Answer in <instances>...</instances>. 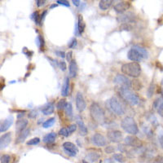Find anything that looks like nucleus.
Listing matches in <instances>:
<instances>
[{
    "label": "nucleus",
    "mask_w": 163,
    "mask_h": 163,
    "mask_svg": "<svg viewBox=\"0 0 163 163\" xmlns=\"http://www.w3.org/2000/svg\"><path fill=\"white\" fill-rule=\"evenodd\" d=\"M127 57L129 60L133 62H140L143 59H147L149 57V52L145 48L140 46H134L127 53Z\"/></svg>",
    "instance_id": "nucleus-1"
},
{
    "label": "nucleus",
    "mask_w": 163,
    "mask_h": 163,
    "mask_svg": "<svg viewBox=\"0 0 163 163\" xmlns=\"http://www.w3.org/2000/svg\"><path fill=\"white\" fill-rule=\"evenodd\" d=\"M118 93H119L120 96L122 97V99H124L126 103H128L131 106L137 105L140 101L138 95L135 94L132 91L129 90V88L120 87Z\"/></svg>",
    "instance_id": "nucleus-2"
},
{
    "label": "nucleus",
    "mask_w": 163,
    "mask_h": 163,
    "mask_svg": "<svg viewBox=\"0 0 163 163\" xmlns=\"http://www.w3.org/2000/svg\"><path fill=\"white\" fill-rule=\"evenodd\" d=\"M90 114L94 122L99 124H103L105 122V114L103 109L97 103H92L90 106Z\"/></svg>",
    "instance_id": "nucleus-3"
},
{
    "label": "nucleus",
    "mask_w": 163,
    "mask_h": 163,
    "mask_svg": "<svg viewBox=\"0 0 163 163\" xmlns=\"http://www.w3.org/2000/svg\"><path fill=\"white\" fill-rule=\"evenodd\" d=\"M122 72L125 75L132 78H138L140 76L141 67L137 62H130L124 64L122 66Z\"/></svg>",
    "instance_id": "nucleus-4"
},
{
    "label": "nucleus",
    "mask_w": 163,
    "mask_h": 163,
    "mask_svg": "<svg viewBox=\"0 0 163 163\" xmlns=\"http://www.w3.org/2000/svg\"><path fill=\"white\" fill-rule=\"evenodd\" d=\"M121 126L126 133L132 135L138 134L139 132V128L136 122H135L134 118H131V117L124 118L121 122Z\"/></svg>",
    "instance_id": "nucleus-5"
},
{
    "label": "nucleus",
    "mask_w": 163,
    "mask_h": 163,
    "mask_svg": "<svg viewBox=\"0 0 163 163\" xmlns=\"http://www.w3.org/2000/svg\"><path fill=\"white\" fill-rule=\"evenodd\" d=\"M108 103L110 106V110H112L114 114L118 116H122L125 114V109L117 97H112L111 99L108 100Z\"/></svg>",
    "instance_id": "nucleus-6"
},
{
    "label": "nucleus",
    "mask_w": 163,
    "mask_h": 163,
    "mask_svg": "<svg viewBox=\"0 0 163 163\" xmlns=\"http://www.w3.org/2000/svg\"><path fill=\"white\" fill-rule=\"evenodd\" d=\"M114 83L123 88H130L131 87V81L125 75L118 74L114 78Z\"/></svg>",
    "instance_id": "nucleus-7"
},
{
    "label": "nucleus",
    "mask_w": 163,
    "mask_h": 163,
    "mask_svg": "<svg viewBox=\"0 0 163 163\" xmlns=\"http://www.w3.org/2000/svg\"><path fill=\"white\" fill-rule=\"evenodd\" d=\"M124 142L127 146H131L134 149H140L142 148V141L134 135H128L124 139Z\"/></svg>",
    "instance_id": "nucleus-8"
},
{
    "label": "nucleus",
    "mask_w": 163,
    "mask_h": 163,
    "mask_svg": "<svg viewBox=\"0 0 163 163\" xmlns=\"http://www.w3.org/2000/svg\"><path fill=\"white\" fill-rule=\"evenodd\" d=\"M63 149L65 153L70 157H75L79 153V149L76 145L71 142H64L63 144Z\"/></svg>",
    "instance_id": "nucleus-9"
},
{
    "label": "nucleus",
    "mask_w": 163,
    "mask_h": 163,
    "mask_svg": "<svg viewBox=\"0 0 163 163\" xmlns=\"http://www.w3.org/2000/svg\"><path fill=\"white\" fill-rule=\"evenodd\" d=\"M108 139L113 143H119L122 140V133L118 130H110L107 132Z\"/></svg>",
    "instance_id": "nucleus-10"
},
{
    "label": "nucleus",
    "mask_w": 163,
    "mask_h": 163,
    "mask_svg": "<svg viewBox=\"0 0 163 163\" xmlns=\"http://www.w3.org/2000/svg\"><path fill=\"white\" fill-rule=\"evenodd\" d=\"M91 142H92L93 145L98 147H104L107 145V140H106L105 137L99 133H95V134L93 135L92 138H91Z\"/></svg>",
    "instance_id": "nucleus-11"
},
{
    "label": "nucleus",
    "mask_w": 163,
    "mask_h": 163,
    "mask_svg": "<svg viewBox=\"0 0 163 163\" xmlns=\"http://www.w3.org/2000/svg\"><path fill=\"white\" fill-rule=\"evenodd\" d=\"M135 16L133 13H125L122 14H120L119 17H118V21L122 24H130L134 21Z\"/></svg>",
    "instance_id": "nucleus-12"
},
{
    "label": "nucleus",
    "mask_w": 163,
    "mask_h": 163,
    "mask_svg": "<svg viewBox=\"0 0 163 163\" xmlns=\"http://www.w3.org/2000/svg\"><path fill=\"white\" fill-rule=\"evenodd\" d=\"M76 108L78 111L80 113L84 111L87 108V104L83 98V94L81 92H78L76 95Z\"/></svg>",
    "instance_id": "nucleus-13"
},
{
    "label": "nucleus",
    "mask_w": 163,
    "mask_h": 163,
    "mask_svg": "<svg viewBox=\"0 0 163 163\" xmlns=\"http://www.w3.org/2000/svg\"><path fill=\"white\" fill-rule=\"evenodd\" d=\"M130 2H126V1H122V2L118 3L117 4L114 6V10L117 12V13H120V14H122L125 12L130 8Z\"/></svg>",
    "instance_id": "nucleus-14"
},
{
    "label": "nucleus",
    "mask_w": 163,
    "mask_h": 163,
    "mask_svg": "<svg viewBox=\"0 0 163 163\" xmlns=\"http://www.w3.org/2000/svg\"><path fill=\"white\" fill-rule=\"evenodd\" d=\"M153 107L157 110L159 115L163 118V96L155 99L153 104Z\"/></svg>",
    "instance_id": "nucleus-15"
},
{
    "label": "nucleus",
    "mask_w": 163,
    "mask_h": 163,
    "mask_svg": "<svg viewBox=\"0 0 163 163\" xmlns=\"http://www.w3.org/2000/svg\"><path fill=\"white\" fill-rule=\"evenodd\" d=\"M13 120H14V118H13V116H8V117L1 123V126H0V131L3 133L8 130L9 127L13 125Z\"/></svg>",
    "instance_id": "nucleus-16"
},
{
    "label": "nucleus",
    "mask_w": 163,
    "mask_h": 163,
    "mask_svg": "<svg viewBox=\"0 0 163 163\" xmlns=\"http://www.w3.org/2000/svg\"><path fill=\"white\" fill-rule=\"evenodd\" d=\"M12 140V135L11 133H6L0 138V148L1 149H5L9 145Z\"/></svg>",
    "instance_id": "nucleus-17"
},
{
    "label": "nucleus",
    "mask_w": 163,
    "mask_h": 163,
    "mask_svg": "<svg viewBox=\"0 0 163 163\" xmlns=\"http://www.w3.org/2000/svg\"><path fill=\"white\" fill-rule=\"evenodd\" d=\"M77 125L79 128V134L82 135V136H85L87 135V132H88V130H87V127L86 126V125L84 124V122H83V120L81 119L79 117H77Z\"/></svg>",
    "instance_id": "nucleus-18"
},
{
    "label": "nucleus",
    "mask_w": 163,
    "mask_h": 163,
    "mask_svg": "<svg viewBox=\"0 0 163 163\" xmlns=\"http://www.w3.org/2000/svg\"><path fill=\"white\" fill-rule=\"evenodd\" d=\"M28 125V121L26 119H20L17 122L16 124V130H17V132H21L22 130H24L25 129V127Z\"/></svg>",
    "instance_id": "nucleus-19"
},
{
    "label": "nucleus",
    "mask_w": 163,
    "mask_h": 163,
    "mask_svg": "<svg viewBox=\"0 0 163 163\" xmlns=\"http://www.w3.org/2000/svg\"><path fill=\"white\" fill-rule=\"evenodd\" d=\"M69 79L66 77L64 79V83L62 85L61 95L63 96H67L69 95Z\"/></svg>",
    "instance_id": "nucleus-20"
},
{
    "label": "nucleus",
    "mask_w": 163,
    "mask_h": 163,
    "mask_svg": "<svg viewBox=\"0 0 163 163\" xmlns=\"http://www.w3.org/2000/svg\"><path fill=\"white\" fill-rule=\"evenodd\" d=\"M69 76L70 78H75L77 76V71H78V66H77V63L74 60H73L72 61L69 63Z\"/></svg>",
    "instance_id": "nucleus-21"
},
{
    "label": "nucleus",
    "mask_w": 163,
    "mask_h": 163,
    "mask_svg": "<svg viewBox=\"0 0 163 163\" xmlns=\"http://www.w3.org/2000/svg\"><path fill=\"white\" fill-rule=\"evenodd\" d=\"M29 129H25L24 130H22L21 132H20L18 137L16 140V144H19V143H21L25 140V139L28 137V135H29Z\"/></svg>",
    "instance_id": "nucleus-22"
},
{
    "label": "nucleus",
    "mask_w": 163,
    "mask_h": 163,
    "mask_svg": "<svg viewBox=\"0 0 163 163\" xmlns=\"http://www.w3.org/2000/svg\"><path fill=\"white\" fill-rule=\"evenodd\" d=\"M54 110H55V108H54V105L52 104H47L42 109V113L44 115H50V114H53Z\"/></svg>",
    "instance_id": "nucleus-23"
},
{
    "label": "nucleus",
    "mask_w": 163,
    "mask_h": 163,
    "mask_svg": "<svg viewBox=\"0 0 163 163\" xmlns=\"http://www.w3.org/2000/svg\"><path fill=\"white\" fill-rule=\"evenodd\" d=\"M87 159L88 160V161L92 163L96 162L98 160L100 157V155L98 153H95V152H91V153H88L87 155Z\"/></svg>",
    "instance_id": "nucleus-24"
},
{
    "label": "nucleus",
    "mask_w": 163,
    "mask_h": 163,
    "mask_svg": "<svg viewBox=\"0 0 163 163\" xmlns=\"http://www.w3.org/2000/svg\"><path fill=\"white\" fill-rule=\"evenodd\" d=\"M56 138V134L55 132H51V133H48L43 137V141L46 144H52L55 141Z\"/></svg>",
    "instance_id": "nucleus-25"
},
{
    "label": "nucleus",
    "mask_w": 163,
    "mask_h": 163,
    "mask_svg": "<svg viewBox=\"0 0 163 163\" xmlns=\"http://www.w3.org/2000/svg\"><path fill=\"white\" fill-rule=\"evenodd\" d=\"M113 3L114 1H112V0H101L99 3V8L101 10L105 11L110 8L113 4Z\"/></svg>",
    "instance_id": "nucleus-26"
},
{
    "label": "nucleus",
    "mask_w": 163,
    "mask_h": 163,
    "mask_svg": "<svg viewBox=\"0 0 163 163\" xmlns=\"http://www.w3.org/2000/svg\"><path fill=\"white\" fill-rule=\"evenodd\" d=\"M85 29V23L83 21V17L79 15V21H78V25H77V29L79 31V34H81V33H83Z\"/></svg>",
    "instance_id": "nucleus-27"
},
{
    "label": "nucleus",
    "mask_w": 163,
    "mask_h": 163,
    "mask_svg": "<svg viewBox=\"0 0 163 163\" xmlns=\"http://www.w3.org/2000/svg\"><path fill=\"white\" fill-rule=\"evenodd\" d=\"M64 112H65V114H66L67 117H69V118H73L74 113H73V106L71 103H67L65 109H64Z\"/></svg>",
    "instance_id": "nucleus-28"
},
{
    "label": "nucleus",
    "mask_w": 163,
    "mask_h": 163,
    "mask_svg": "<svg viewBox=\"0 0 163 163\" xmlns=\"http://www.w3.org/2000/svg\"><path fill=\"white\" fill-rule=\"evenodd\" d=\"M113 158H114L116 161H118V162L120 163H124L126 162V157H125L122 153H115V154L114 155Z\"/></svg>",
    "instance_id": "nucleus-29"
},
{
    "label": "nucleus",
    "mask_w": 163,
    "mask_h": 163,
    "mask_svg": "<svg viewBox=\"0 0 163 163\" xmlns=\"http://www.w3.org/2000/svg\"><path fill=\"white\" fill-rule=\"evenodd\" d=\"M55 121H56V118H51L48 120H47L46 122H44L43 123V128H49L51 126H52L55 123Z\"/></svg>",
    "instance_id": "nucleus-30"
},
{
    "label": "nucleus",
    "mask_w": 163,
    "mask_h": 163,
    "mask_svg": "<svg viewBox=\"0 0 163 163\" xmlns=\"http://www.w3.org/2000/svg\"><path fill=\"white\" fill-rule=\"evenodd\" d=\"M67 103H66V100L64 99H60L59 101H58L57 104H56V108H57L58 110H63L65 109V106H66Z\"/></svg>",
    "instance_id": "nucleus-31"
},
{
    "label": "nucleus",
    "mask_w": 163,
    "mask_h": 163,
    "mask_svg": "<svg viewBox=\"0 0 163 163\" xmlns=\"http://www.w3.org/2000/svg\"><path fill=\"white\" fill-rule=\"evenodd\" d=\"M131 87H132L133 89L135 90V91H140L141 89V87H142V86H141L140 81L133 80L131 81Z\"/></svg>",
    "instance_id": "nucleus-32"
},
{
    "label": "nucleus",
    "mask_w": 163,
    "mask_h": 163,
    "mask_svg": "<svg viewBox=\"0 0 163 163\" xmlns=\"http://www.w3.org/2000/svg\"><path fill=\"white\" fill-rule=\"evenodd\" d=\"M154 84H153V83H151L150 86H149V89H148V91H147V96H148V98H151V97L153 96V93H154Z\"/></svg>",
    "instance_id": "nucleus-33"
},
{
    "label": "nucleus",
    "mask_w": 163,
    "mask_h": 163,
    "mask_svg": "<svg viewBox=\"0 0 163 163\" xmlns=\"http://www.w3.org/2000/svg\"><path fill=\"white\" fill-rule=\"evenodd\" d=\"M32 19L34 21L35 24H37V25H40V23H41V21H40V16L38 15V12H36V13H34L33 15H32Z\"/></svg>",
    "instance_id": "nucleus-34"
},
{
    "label": "nucleus",
    "mask_w": 163,
    "mask_h": 163,
    "mask_svg": "<svg viewBox=\"0 0 163 163\" xmlns=\"http://www.w3.org/2000/svg\"><path fill=\"white\" fill-rule=\"evenodd\" d=\"M36 43H37L38 47L40 48H43L44 46V40L43 38L41 37V36H38V38H36Z\"/></svg>",
    "instance_id": "nucleus-35"
},
{
    "label": "nucleus",
    "mask_w": 163,
    "mask_h": 163,
    "mask_svg": "<svg viewBox=\"0 0 163 163\" xmlns=\"http://www.w3.org/2000/svg\"><path fill=\"white\" fill-rule=\"evenodd\" d=\"M77 127H78V125H77V124H72V125H70V126L67 127V130H68L69 135H70L72 133L74 132L75 130H77Z\"/></svg>",
    "instance_id": "nucleus-36"
},
{
    "label": "nucleus",
    "mask_w": 163,
    "mask_h": 163,
    "mask_svg": "<svg viewBox=\"0 0 163 163\" xmlns=\"http://www.w3.org/2000/svg\"><path fill=\"white\" fill-rule=\"evenodd\" d=\"M40 142V139L39 138H33L32 139V140H30L29 141H28L27 142V145H38V144H39Z\"/></svg>",
    "instance_id": "nucleus-37"
},
{
    "label": "nucleus",
    "mask_w": 163,
    "mask_h": 163,
    "mask_svg": "<svg viewBox=\"0 0 163 163\" xmlns=\"http://www.w3.org/2000/svg\"><path fill=\"white\" fill-rule=\"evenodd\" d=\"M10 160L11 157L8 154L3 155L2 157H1V163H9L10 162Z\"/></svg>",
    "instance_id": "nucleus-38"
},
{
    "label": "nucleus",
    "mask_w": 163,
    "mask_h": 163,
    "mask_svg": "<svg viewBox=\"0 0 163 163\" xmlns=\"http://www.w3.org/2000/svg\"><path fill=\"white\" fill-rule=\"evenodd\" d=\"M59 135H60L64 137H68L69 135L67 128H62V129H60V131H59Z\"/></svg>",
    "instance_id": "nucleus-39"
},
{
    "label": "nucleus",
    "mask_w": 163,
    "mask_h": 163,
    "mask_svg": "<svg viewBox=\"0 0 163 163\" xmlns=\"http://www.w3.org/2000/svg\"><path fill=\"white\" fill-rule=\"evenodd\" d=\"M120 29H122V30H130V29H132V27L130 24H122L121 26H120Z\"/></svg>",
    "instance_id": "nucleus-40"
},
{
    "label": "nucleus",
    "mask_w": 163,
    "mask_h": 163,
    "mask_svg": "<svg viewBox=\"0 0 163 163\" xmlns=\"http://www.w3.org/2000/svg\"><path fill=\"white\" fill-rule=\"evenodd\" d=\"M58 66H59V68H60L62 71L66 70V69H67L66 63H65L64 61H60V62H59V63H58Z\"/></svg>",
    "instance_id": "nucleus-41"
},
{
    "label": "nucleus",
    "mask_w": 163,
    "mask_h": 163,
    "mask_svg": "<svg viewBox=\"0 0 163 163\" xmlns=\"http://www.w3.org/2000/svg\"><path fill=\"white\" fill-rule=\"evenodd\" d=\"M37 116H38V112L36 111V110H32V111L29 112L28 117H29V118H35Z\"/></svg>",
    "instance_id": "nucleus-42"
},
{
    "label": "nucleus",
    "mask_w": 163,
    "mask_h": 163,
    "mask_svg": "<svg viewBox=\"0 0 163 163\" xmlns=\"http://www.w3.org/2000/svg\"><path fill=\"white\" fill-rule=\"evenodd\" d=\"M56 3H59V4L64 5V6L65 7H69V3L68 1H66V0H57Z\"/></svg>",
    "instance_id": "nucleus-43"
},
{
    "label": "nucleus",
    "mask_w": 163,
    "mask_h": 163,
    "mask_svg": "<svg viewBox=\"0 0 163 163\" xmlns=\"http://www.w3.org/2000/svg\"><path fill=\"white\" fill-rule=\"evenodd\" d=\"M77 45V39L76 38H73L72 40H71V42L69 43V47L70 48H75Z\"/></svg>",
    "instance_id": "nucleus-44"
},
{
    "label": "nucleus",
    "mask_w": 163,
    "mask_h": 163,
    "mask_svg": "<svg viewBox=\"0 0 163 163\" xmlns=\"http://www.w3.org/2000/svg\"><path fill=\"white\" fill-rule=\"evenodd\" d=\"M118 149L119 151H121V153H123V152H127V150H126V146L125 145H118Z\"/></svg>",
    "instance_id": "nucleus-45"
},
{
    "label": "nucleus",
    "mask_w": 163,
    "mask_h": 163,
    "mask_svg": "<svg viewBox=\"0 0 163 163\" xmlns=\"http://www.w3.org/2000/svg\"><path fill=\"white\" fill-rule=\"evenodd\" d=\"M105 152L106 153H113L114 152V149L113 148V146H108L106 147Z\"/></svg>",
    "instance_id": "nucleus-46"
},
{
    "label": "nucleus",
    "mask_w": 163,
    "mask_h": 163,
    "mask_svg": "<svg viewBox=\"0 0 163 163\" xmlns=\"http://www.w3.org/2000/svg\"><path fill=\"white\" fill-rule=\"evenodd\" d=\"M72 55H73V52H69L68 53L66 54V59L67 60H68L69 63H70L71 61H72Z\"/></svg>",
    "instance_id": "nucleus-47"
},
{
    "label": "nucleus",
    "mask_w": 163,
    "mask_h": 163,
    "mask_svg": "<svg viewBox=\"0 0 163 163\" xmlns=\"http://www.w3.org/2000/svg\"><path fill=\"white\" fill-rule=\"evenodd\" d=\"M154 163H163V157H161V156H157V157L155 158Z\"/></svg>",
    "instance_id": "nucleus-48"
},
{
    "label": "nucleus",
    "mask_w": 163,
    "mask_h": 163,
    "mask_svg": "<svg viewBox=\"0 0 163 163\" xmlns=\"http://www.w3.org/2000/svg\"><path fill=\"white\" fill-rule=\"evenodd\" d=\"M36 3H37L38 7H41L45 4L46 1H44V0H37V1H36Z\"/></svg>",
    "instance_id": "nucleus-49"
},
{
    "label": "nucleus",
    "mask_w": 163,
    "mask_h": 163,
    "mask_svg": "<svg viewBox=\"0 0 163 163\" xmlns=\"http://www.w3.org/2000/svg\"><path fill=\"white\" fill-rule=\"evenodd\" d=\"M56 53L57 56H60V57H62V58H64L65 57V56H66L64 52H60V51H57V52H56Z\"/></svg>",
    "instance_id": "nucleus-50"
},
{
    "label": "nucleus",
    "mask_w": 163,
    "mask_h": 163,
    "mask_svg": "<svg viewBox=\"0 0 163 163\" xmlns=\"http://www.w3.org/2000/svg\"><path fill=\"white\" fill-rule=\"evenodd\" d=\"M159 143H160V145H161V148L163 149V133L161 135H159Z\"/></svg>",
    "instance_id": "nucleus-51"
},
{
    "label": "nucleus",
    "mask_w": 163,
    "mask_h": 163,
    "mask_svg": "<svg viewBox=\"0 0 163 163\" xmlns=\"http://www.w3.org/2000/svg\"><path fill=\"white\" fill-rule=\"evenodd\" d=\"M72 3H74V6H76V7H79L81 3V2L79 1V0H73Z\"/></svg>",
    "instance_id": "nucleus-52"
},
{
    "label": "nucleus",
    "mask_w": 163,
    "mask_h": 163,
    "mask_svg": "<svg viewBox=\"0 0 163 163\" xmlns=\"http://www.w3.org/2000/svg\"><path fill=\"white\" fill-rule=\"evenodd\" d=\"M104 163H114V161H112L110 158H109V159H105V160H104Z\"/></svg>",
    "instance_id": "nucleus-53"
},
{
    "label": "nucleus",
    "mask_w": 163,
    "mask_h": 163,
    "mask_svg": "<svg viewBox=\"0 0 163 163\" xmlns=\"http://www.w3.org/2000/svg\"><path fill=\"white\" fill-rule=\"evenodd\" d=\"M23 116H24V114H20V115H18V116H17V118H21V117H23Z\"/></svg>",
    "instance_id": "nucleus-54"
},
{
    "label": "nucleus",
    "mask_w": 163,
    "mask_h": 163,
    "mask_svg": "<svg viewBox=\"0 0 163 163\" xmlns=\"http://www.w3.org/2000/svg\"><path fill=\"white\" fill-rule=\"evenodd\" d=\"M56 7H57V4H53L51 6V8H56Z\"/></svg>",
    "instance_id": "nucleus-55"
},
{
    "label": "nucleus",
    "mask_w": 163,
    "mask_h": 163,
    "mask_svg": "<svg viewBox=\"0 0 163 163\" xmlns=\"http://www.w3.org/2000/svg\"><path fill=\"white\" fill-rule=\"evenodd\" d=\"M83 163H88V162H87V161H85V160H83Z\"/></svg>",
    "instance_id": "nucleus-56"
},
{
    "label": "nucleus",
    "mask_w": 163,
    "mask_h": 163,
    "mask_svg": "<svg viewBox=\"0 0 163 163\" xmlns=\"http://www.w3.org/2000/svg\"><path fill=\"white\" fill-rule=\"evenodd\" d=\"M161 84L162 85V86H163V79H162V80H161Z\"/></svg>",
    "instance_id": "nucleus-57"
},
{
    "label": "nucleus",
    "mask_w": 163,
    "mask_h": 163,
    "mask_svg": "<svg viewBox=\"0 0 163 163\" xmlns=\"http://www.w3.org/2000/svg\"><path fill=\"white\" fill-rule=\"evenodd\" d=\"M161 94H162V95H163V88L161 89Z\"/></svg>",
    "instance_id": "nucleus-58"
}]
</instances>
